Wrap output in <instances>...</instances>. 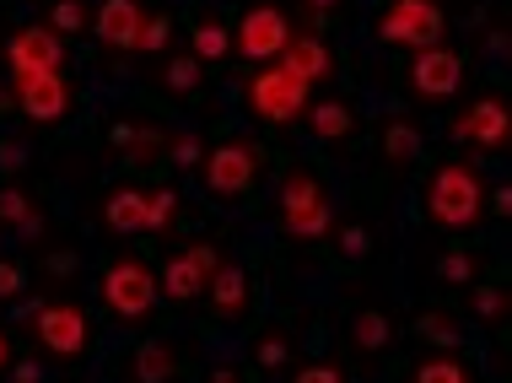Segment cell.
Here are the masks:
<instances>
[{"label": "cell", "mask_w": 512, "mask_h": 383, "mask_svg": "<svg viewBox=\"0 0 512 383\" xmlns=\"http://www.w3.org/2000/svg\"><path fill=\"white\" fill-rule=\"evenodd\" d=\"M480 211H486V184H480V173L469 162H442L432 179H426V216L437 227L464 232L480 222Z\"/></svg>", "instance_id": "cell-1"}, {"label": "cell", "mask_w": 512, "mask_h": 383, "mask_svg": "<svg viewBox=\"0 0 512 383\" xmlns=\"http://www.w3.org/2000/svg\"><path fill=\"white\" fill-rule=\"evenodd\" d=\"M378 38L394 49H437L448 38V11L442 0H389L378 17Z\"/></svg>", "instance_id": "cell-2"}, {"label": "cell", "mask_w": 512, "mask_h": 383, "mask_svg": "<svg viewBox=\"0 0 512 383\" xmlns=\"http://www.w3.org/2000/svg\"><path fill=\"white\" fill-rule=\"evenodd\" d=\"M329 222H335V211H329V195H324V184H318V173L292 168L281 179V227H286V238L313 243V238L329 232Z\"/></svg>", "instance_id": "cell-3"}, {"label": "cell", "mask_w": 512, "mask_h": 383, "mask_svg": "<svg viewBox=\"0 0 512 383\" xmlns=\"http://www.w3.org/2000/svg\"><path fill=\"white\" fill-rule=\"evenodd\" d=\"M243 98L254 108V119H265V125H292V119L308 114V81H297L286 65H265V71L248 76Z\"/></svg>", "instance_id": "cell-4"}, {"label": "cell", "mask_w": 512, "mask_h": 383, "mask_svg": "<svg viewBox=\"0 0 512 383\" xmlns=\"http://www.w3.org/2000/svg\"><path fill=\"white\" fill-rule=\"evenodd\" d=\"M157 270L141 265V259H114L103 270V303L119 313V319H146L157 308Z\"/></svg>", "instance_id": "cell-5"}, {"label": "cell", "mask_w": 512, "mask_h": 383, "mask_svg": "<svg viewBox=\"0 0 512 383\" xmlns=\"http://www.w3.org/2000/svg\"><path fill=\"white\" fill-rule=\"evenodd\" d=\"M200 173H205V189L216 200H238L254 189V173H259V146L254 141H221L216 152L200 157Z\"/></svg>", "instance_id": "cell-6"}, {"label": "cell", "mask_w": 512, "mask_h": 383, "mask_svg": "<svg viewBox=\"0 0 512 383\" xmlns=\"http://www.w3.org/2000/svg\"><path fill=\"white\" fill-rule=\"evenodd\" d=\"M76 92L65 71H38V76H17L11 81V108H22L33 125H60L65 114H71Z\"/></svg>", "instance_id": "cell-7"}, {"label": "cell", "mask_w": 512, "mask_h": 383, "mask_svg": "<svg viewBox=\"0 0 512 383\" xmlns=\"http://www.w3.org/2000/svg\"><path fill=\"white\" fill-rule=\"evenodd\" d=\"M6 71H11V81L38 76V71H65V38L54 33L49 22L17 27V33L6 38Z\"/></svg>", "instance_id": "cell-8"}, {"label": "cell", "mask_w": 512, "mask_h": 383, "mask_svg": "<svg viewBox=\"0 0 512 383\" xmlns=\"http://www.w3.org/2000/svg\"><path fill=\"white\" fill-rule=\"evenodd\" d=\"M221 265V254L211 249V243H184L168 265H162L157 276V292L168 297V303H195V297L205 292V281H211V270Z\"/></svg>", "instance_id": "cell-9"}, {"label": "cell", "mask_w": 512, "mask_h": 383, "mask_svg": "<svg viewBox=\"0 0 512 383\" xmlns=\"http://www.w3.org/2000/svg\"><path fill=\"white\" fill-rule=\"evenodd\" d=\"M33 335L44 340L54 357H81L92 340V324L76 303H38L33 308Z\"/></svg>", "instance_id": "cell-10"}, {"label": "cell", "mask_w": 512, "mask_h": 383, "mask_svg": "<svg viewBox=\"0 0 512 383\" xmlns=\"http://www.w3.org/2000/svg\"><path fill=\"white\" fill-rule=\"evenodd\" d=\"M286 38H292V22H286L281 6H248L232 49H238L243 60H275V54L286 49Z\"/></svg>", "instance_id": "cell-11"}, {"label": "cell", "mask_w": 512, "mask_h": 383, "mask_svg": "<svg viewBox=\"0 0 512 383\" xmlns=\"http://www.w3.org/2000/svg\"><path fill=\"white\" fill-rule=\"evenodd\" d=\"M507 135H512V114H507L502 98H475L459 119H453V141H469V146H480V152H502Z\"/></svg>", "instance_id": "cell-12"}, {"label": "cell", "mask_w": 512, "mask_h": 383, "mask_svg": "<svg viewBox=\"0 0 512 383\" xmlns=\"http://www.w3.org/2000/svg\"><path fill=\"white\" fill-rule=\"evenodd\" d=\"M459 81H464V60L453 54L448 44H437V49H415V65H410V87L421 92V98H453L459 92Z\"/></svg>", "instance_id": "cell-13"}, {"label": "cell", "mask_w": 512, "mask_h": 383, "mask_svg": "<svg viewBox=\"0 0 512 383\" xmlns=\"http://www.w3.org/2000/svg\"><path fill=\"white\" fill-rule=\"evenodd\" d=\"M146 17H151V11L141 6V0H103L98 17H92V33H98L108 49H135Z\"/></svg>", "instance_id": "cell-14"}, {"label": "cell", "mask_w": 512, "mask_h": 383, "mask_svg": "<svg viewBox=\"0 0 512 383\" xmlns=\"http://www.w3.org/2000/svg\"><path fill=\"white\" fill-rule=\"evenodd\" d=\"M275 60H281L286 65V71H292L297 81H308V87H318V81H329V76H335V54H329V44H324V38H286V49L281 54H275Z\"/></svg>", "instance_id": "cell-15"}, {"label": "cell", "mask_w": 512, "mask_h": 383, "mask_svg": "<svg viewBox=\"0 0 512 383\" xmlns=\"http://www.w3.org/2000/svg\"><path fill=\"white\" fill-rule=\"evenodd\" d=\"M205 292H211L216 313H227V319H238V313L248 308V276H243V265H232V259H221V265L211 270V281H205Z\"/></svg>", "instance_id": "cell-16"}, {"label": "cell", "mask_w": 512, "mask_h": 383, "mask_svg": "<svg viewBox=\"0 0 512 383\" xmlns=\"http://www.w3.org/2000/svg\"><path fill=\"white\" fill-rule=\"evenodd\" d=\"M103 222L114 227V232H146V189H135V184H124L114 189V195L103 200Z\"/></svg>", "instance_id": "cell-17"}, {"label": "cell", "mask_w": 512, "mask_h": 383, "mask_svg": "<svg viewBox=\"0 0 512 383\" xmlns=\"http://www.w3.org/2000/svg\"><path fill=\"white\" fill-rule=\"evenodd\" d=\"M130 367H135V383H173L178 378V351L162 346V340H146Z\"/></svg>", "instance_id": "cell-18"}, {"label": "cell", "mask_w": 512, "mask_h": 383, "mask_svg": "<svg viewBox=\"0 0 512 383\" xmlns=\"http://www.w3.org/2000/svg\"><path fill=\"white\" fill-rule=\"evenodd\" d=\"M308 130L318 135V141H340V135H351V130H356L351 103H340V98H329V103H308Z\"/></svg>", "instance_id": "cell-19"}, {"label": "cell", "mask_w": 512, "mask_h": 383, "mask_svg": "<svg viewBox=\"0 0 512 383\" xmlns=\"http://www.w3.org/2000/svg\"><path fill=\"white\" fill-rule=\"evenodd\" d=\"M389 340H394V324L383 319L378 308H362V313L351 319V346H356V351H383Z\"/></svg>", "instance_id": "cell-20"}, {"label": "cell", "mask_w": 512, "mask_h": 383, "mask_svg": "<svg viewBox=\"0 0 512 383\" xmlns=\"http://www.w3.org/2000/svg\"><path fill=\"white\" fill-rule=\"evenodd\" d=\"M227 54H232V33H227V22H216V17L195 22V60H200V65H221Z\"/></svg>", "instance_id": "cell-21"}, {"label": "cell", "mask_w": 512, "mask_h": 383, "mask_svg": "<svg viewBox=\"0 0 512 383\" xmlns=\"http://www.w3.org/2000/svg\"><path fill=\"white\" fill-rule=\"evenodd\" d=\"M383 157L389 162H415L421 157V130H415L410 119H389V125H383Z\"/></svg>", "instance_id": "cell-22"}, {"label": "cell", "mask_w": 512, "mask_h": 383, "mask_svg": "<svg viewBox=\"0 0 512 383\" xmlns=\"http://www.w3.org/2000/svg\"><path fill=\"white\" fill-rule=\"evenodd\" d=\"M415 383H475V378H469V367L453 351H437V357L415 362Z\"/></svg>", "instance_id": "cell-23"}, {"label": "cell", "mask_w": 512, "mask_h": 383, "mask_svg": "<svg viewBox=\"0 0 512 383\" xmlns=\"http://www.w3.org/2000/svg\"><path fill=\"white\" fill-rule=\"evenodd\" d=\"M415 330H421L426 346H442V351H459L464 346V330L448 319V313H421V324H415Z\"/></svg>", "instance_id": "cell-24"}, {"label": "cell", "mask_w": 512, "mask_h": 383, "mask_svg": "<svg viewBox=\"0 0 512 383\" xmlns=\"http://www.w3.org/2000/svg\"><path fill=\"white\" fill-rule=\"evenodd\" d=\"M437 276L448 281V286H475L480 265H475V254H469V249H448V254L437 259Z\"/></svg>", "instance_id": "cell-25"}, {"label": "cell", "mask_w": 512, "mask_h": 383, "mask_svg": "<svg viewBox=\"0 0 512 383\" xmlns=\"http://www.w3.org/2000/svg\"><path fill=\"white\" fill-rule=\"evenodd\" d=\"M205 76V65L195 60V54H178V60H168V71H162V87L168 92H195Z\"/></svg>", "instance_id": "cell-26"}, {"label": "cell", "mask_w": 512, "mask_h": 383, "mask_svg": "<svg viewBox=\"0 0 512 383\" xmlns=\"http://www.w3.org/2000/svg\"><path fill=\"white\" fill-rule=\"evenodd\" d=\"M49 27L60 38H71V33H81V27H92V11L81 6V0H54V11H49Z\"/></svg>", "instance_id": "cell-27"}, {"label": "cell", "mask_w": 512, "mask_h": 383, "mask_svg": "<svg viewBox=\"0 0 512 383\" xmlns=\"http://www.w3.org/2000/svg\"><path fill=\"white\" fill-rule=\"evenodd\" d=\"M173 205H178L173 189H146V232H168Z\"/></svg>", "instance_id": "cell-28"}, {"label": "cell", "mask_w": 512, "mask_h": 383, "mask_svg": "<svg viewBox=\"0 0 512 383\" xmlns=\"http://www.w3.org/2000/svg\"><path fill=\"white\" fill-rule=\"evenodd\" d=\"M168 38H173V17H146V22H141V38H135V49H141V54H157V49H168Z\"/></svg>", "instance_id": "cell-29"}, {"label": "cell", "mask_w": 512, "mask_h": 383, "mask_svg": "<svg viewBox=\"0 0 512 383\" xmlns=\"http://www.w3.org/2000/svg\"><path fill=\"white\" fill-rule=\"evenodd\" d=\"M469 308H475V319H502L507 292L502 286H475V292H469Z\"/></svg>", "instance_id": "cell-30"}, {"label": "cell", "mask_w": 512, "mask_h": 383, "mask_svg": "<svg viewBox=\"0 0 512 383\" xmlns=\"http://www.w3.org/2000/svg\"><path fill=\"white\" fill-rule=\"evenodd\" d=\"M27 216H33V200H27V189H0V222H6V227H22Z\"/></svg>", "instance_id": "cell-31"}, {"label": "cell", "mask_w": 512, "mask_h": 383, "mask_svg": "<svg viewBox=\"0 0 512 383\" xmlns=\"http://www.w3.org/2000/svg\"><path fill=\"white\" fill-rule=\"evenodd\" d=\"M286 357H292L286 335H259V340H254V362H259V367H286Z\"/></svg>", "instance_id": "cell-32"}, {"label": "cell", "mask_w": 512, "mask_h": 383, "mask_svg": "<svg viewBox=\"0 0 512 383\" xmlns=\"http://www.w3.org/2000/svg\"><path fill=\"white\" fill-rule=\"evenodd\" d=\"M168 157L178 162V168H195V162L205 157V146H200V135H195V130H184V135H173V141H168Z\"/></svg>", "instance_id": "cell-33"}, {"label": "cell", "mask_w": 512, "mask_h": 383, "mask_svg": "<svg viewBox=\"0 0 512 383\" xmlns=\"http://www.w3.org/2000/svg\"><path fill=\"white\" fill-rule=\"evenodd\" d=\"M367 249H372L367 227H345V232H340V254H345V259H367Z\"/></svg>", "instance_id": "cell-34"}, {"label": "cell", "mask_w": 512, "mask_h": 383, "mask_svg": "<svg viewBox=\"0 0 512 383\" xmlns=\"http://www.w3.org/2000/svg\"><path fill=\"white\" fill-rule=\"evenodd\" d=\"M22 286H27L22 265H17V259H0V303H6V297H17Z\"/></svg>", "instance_id": "cell-35"}, {"label": "cell", "mask_w": 512, "mask_h": 383, "mask_svg": "<svg viewBox=\"0 0 512 383\" xmlns=\"http://www.w3.org/2000/svg\"><path fill=\"white\" fill-rule=\"evenodd\" d=\"M292 383H345V373H340V367H329V362H313V367H302Z\"/></svg>", "instance_id": "cell-36"}, {"label": "cell", "mask_w": 512, "mask_h": 383, "mask_svg": "<svg viewBox=\"0 0 512 383\" xmlns=\"http://www.w3.org/2000/svg\"><path fill=\"white\" fill-rule=\"evenodd\" d=\"M22 162H27V146H22V141H6V146H0V168H6V173H17Z\"/></svg>", "instance_id": "cell-37"}, {"label": "cell", "mask_w": 512, "mask_h": 383, "mask_svg": "<svg viewBox=\"0 0 512 383\" xmlns=\"http://www.w3.org/2000/svg\"><path fill=\"white\" fill-rule=\"evenodd\" d=\"M486 205L496 216H512V189L507 184H496V189H486Z\"/></svg>", "instance_id": "cell-38"}, {"label": "cell", "mask_w": 512, "mask_h": 383, "mask_svg": "<svg viewBox=\"0 0 512 383\" xmlns=\"http://www.w3.org/2000/svg\"><path fill=\"white\" fill-rule=\"evenodd\" d=\"M11 378H17V383H44V367H38V362H17V367H11Z\"/></svg>", "instance_id": "cell-39"}, {"label": "cell", "mask_w": 512, "mask_h": 383, "mask_svg": "<svg viewBox=\"0 0 512 383\" xmlns=\"http://www.w3.org/2000/svg\"><path fill=\"white\" fill-rule=\"evenodd\" d=\"M308 11H313V27H324L329 11H335V0H308Z\"/></svg>", "instance_id": "cell-40"}, {"label": "cell", "mask_w": 512, "mask_h": 383, "mask_svg": "<svg viewBox=\"0 0 512 383\" xmlns=\"http://www.w3.org/2000/svg\"><path fill=\"white\" fill-rule=\"evenodd\" d=\"M49 265H54V270H60V276H71V270H76V254H54V259H49Z\"/></svg>", "instance_id": "cell-41"}, {"label": "cell", "mask_w": 512, "mask_h": 383, "mask_svg": "<svg viewBox=\"0 0 512 383\" xmlns=\"http://www.w3.org/2000/svg\"><path fill=\"white\" fill-rule=\"evenodd\" d=\"M6 357H11V340L0 335V373H6Z\"/></svg>", "instance_id": "cell-42"}, {"label": "cell", "mask_w": 512, "mask_h": 383, "mask_svg": "<svg viewBox=\"0 0 512 383\" xmlns=\"http://www.w3.org/2000/svg\"><path fill=\"white\" fill-rule=\"evenodd\" d=\"M211 383H243V378H238V373H216Z\"/></svg>", "instance_id": "cell-43"}]
</instances>
